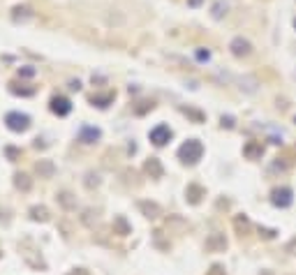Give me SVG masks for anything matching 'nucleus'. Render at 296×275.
Returning <instances> with one entry per match:
<instances>
[{
  "label": "nucleus",
  "mask_w": 296,
  "mask_h": 275,
  "mask_svg": "<svg viewBox=\"0 0 296 275\" xmlns=\"http://www.w3.org/2000/svg\"><path fill=\"white\" fill-rule=\"evenodd\" d=\"M28 123H30L28 116H23V114H10V116H7V125H10V130H14V132L26 130Z\"/></svg>",
  "instance_id": "1"
},
{
  "label": "nucleus",
  "mask_w": 296,
  "mask_h": 275,
  "mask_svg": "<svg viewBox=\"0 0 296 275\" xmlns=\"http://www.w3.org/2000/svg\"><path fill=\"white\" fill-rule=\"evenodd\" d=\"M199 155H201V146L199 143H194V141L181 148V157H188V162H194Z\"/></svg>",
  "instance_id": "2"
},
{
  "label": "nucleus",
  "mask_w": 296,
  "mask_h": 275,
  "mask_svg": "<svg viewBox=\"0 0 296 275\" xmlns=\"http://www.w3.org/2000/svg\"><path fill=\"white\" fill-rule=\"evenodd\" d=\"M169 137H172V132H169V127H164V125L155 127L153 132H151V139H153L157 146H162L164 141H169Z\"/></svg>",
  "instance_id": "3"
},
{
  "label": "nucleus",
  "mask_w": 296,
  "mask_h": 275,
  "mask_svg": "<svg viewBox=\"0 0 296 275\" xmlns=\"http://www.w3.org/2000/svg\"><path fill=\"white\" fill-rule=\"evenodd\" d=\"M51 109L56 111V114H60V116H65L67 111H70V102H67L65 97H56L53 102H51Z\"/></svg>",
  "instance_id": "4"
}]
</instances>
